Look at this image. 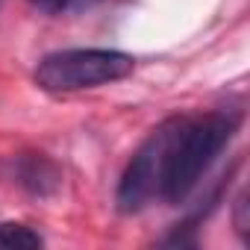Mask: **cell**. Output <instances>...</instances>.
Instances as JSON below:
<instances>
[{
  "label": "cell",
  "instance_id": "obj_1",
  "mask_svg": "<svg viewBox=\"0 0 250 250\" xmlns=\"http://www.w3.org/2000/svg\"><path fill=\"white\" fill-rule=\"evenodd\" d=\"M235 112H209L200 118H174L171 142L162 162V183L159 197L168 203H183L203 174L212 168L218 153L229 145L238 130Z\"/></svg>",
  "mask_w": 250,
  "mask_h": 250
},
{
  "label": "cell",
  "instance_id": "obj_2",
  "mask_svg": "<svg viewBox=\"0 0 250 250\" xmlns=\"http://www.w3.org/2000/svg\"><path fill=\"white\" fill-rule=\"evenodd\" d=\"M136 68V59L121 50L106 47H74V50H56L47 53L36 68V83L44 91L65 94V91H83L118 83L130 77Z\"/></svg>",
  "mask_w": 250,
  "mask_h": 250
},
{
  "label": "cell",
  "instance_id": "obj_3",
  "mask_svg": "<svg viewBox=\"0 0 250 250\" xmlns=\"http://www.w3.org/2000/svg\"><path fill=\"white\" fill-rule=\"evenodd\" d=\"M171 130H174V118L162 121L147 136V142L136 150L127 171L121 174V183H118V209L121 212H139L153 197H159L162 162H165V150L171 142Z\"/></svg>",
  "mask_w": 250,
  "mask_h": 250
},
{
  "label": "cell",
  "instance_id": "obj_4",
  "mask_svg": "<svg viewBox=\"0 0 250 250\" xmlns=\"http://www.w3.org/2000/svg\"><path fill=\"white\" fill-rule=\"evenodd\" d=\"M18 183L24 188H30L33 194H50L56 186H59V171L50 159H44L42 153L39 156H27L21 159L18 165Z\"/></svg>",
  "mask_w": 250,
  "mask_h": 250
},
{
  "label": "cell",
  "instance_id": "obj_5",
  "mask_svg": "<svg viewBox=\"0 0 250 250\" xmlns=\"http://www.w3.org/2000/svg\"><path fill=\"white\" fill-rule=\"evenodd\" d=\"M0 244L3 247H42V235L27 224H0Z\"/></svg>",
  "mask_w": 250,
  "mask_h": 250
},
{
  "label": "cell",
  "instance_id": "obj_6",
  "mask_svg": "<svg viewBox=\"0 0 250 250\" xmlns=\"http://www.w3.org/2000/svg\"><path fill=\"white\" fill-rule=\"evenodd\" d=\"M30 3L44 15H68L77 9H88V6L100 3V0H30Z\"/></svg>",
  "mask_w": 250,
  "mask_h": 250
},
{
  "label": "cell",
  "instance_id": "obj_7",
  "mask_svg": "<svg viewBox=\"0 0 250 250\" xmlns=\"http://www.w3.org/2000/svg\"><path fill=\"white\" fill-rule=\"evenodd\" d=\"M232 227L238 232V238H247V191H238L235 203H232Z\"/></svg>",
  "mask_w": 250,
  "mask_h": 250
}]
</instances>
